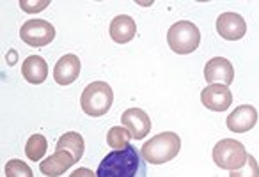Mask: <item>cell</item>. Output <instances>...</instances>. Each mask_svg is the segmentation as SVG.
<instances>
[{
  "instance_id": "6da1fadb",
  "label": "cell",
  "mask_w": 259,
  "mask_h": 177,
  "mask_svg": "<svg viewBox=\"0 0 259 177\" xmlns=\"http://www.w3.org/2000/svg\"><path fill=\"white\" fill-rule=\"evenodd\" d=\"M98 177H148L146 159L135 147L128 145L119 151H112L101 159Z\"/></svg>"
},
{
  "instance_id": "7a4b0ae2",
  "label": "cell",
  "mask_w": 259,
  "mask_h": 177,
  "mask_svg": "<svg viewBox=\"0 0 259 177\" xmlns=\"http://www.w3.org/2000/svg\"><path fill=\"white\" fill-rule=\"evenodd\" d=\"M181 149V138L174 131H163L160 135H155L149 138L141 149L142 158L151 165H162L169 163L180 154Z\"/></svg>"
},
{
  "instance_id": "3957f363",
  "label": "cell",
  "mask_w": 259,
  "mask_h": 177,
  "mask_svg": "<svg viewBox=\"0 0 259 177\" xmlns=\"http://www.w3.org/2000/svg\"><path fill=\"white\" fill-rule=\"evenodd\" d=\"M114 92L107 82H93L83 89L80 106L89 117H101L110 110Z\"/></svg>"
},
{
  "instance_id": "277c9868",
  "label": "cell",
  "mask_w": 259,
  "mask_h": 177,
  "mask_svg": "<svg viewBox=\"0 0 259 177\" xmlns=\"http://www.w3.org/2000/svg\"><path fill=\"white\" fill-rule=\"evenodd\" d=\"M167 43L170 50L178 55H188L195 51L201 44V32L197 25L188 20L176 22L167 32Z\"/></svg>"
},
{
  "instance_id": "5b68a950",
  "label": "cell",
  "mask_w": 259,
  "mask_h": 177,
  "mask_svg": "<svg viewBox=\"0 0 259 177\" xmlns=\"http://www.w3.org/2000/svg\"><path fill=\"white\" fill-rule=\"evenodd\" d=\"M247 151L245 145L233 138H224L213 147V161L219 168L229 170H240L247 163Z\"/></svg>"
},
{
  "instance_id": "8992f818",
  "label": "cell",
  "mask_w": 259,
  "mask_h": 177,
  "mask_svg": "<svg viewBox=\"0 0 259 177\" xmlns=\"http://www.w3.org/2000/svg\"><path fill=\"white\" fill-rule=\"evenodd\" d=\"M20 37L25 44L32 48L47 46L54 41L55 29L47 20H29L20 29Z\"/></svg>"
},
{
  "instance_id": "52a82bcc",
  "label": "cell",
  "mask_w": 259,
  "mask_h": 177,
  "mask_svg": "<svg viewBox=\"0 0 259 177\" xmlns=\"http://www.w3.org/2000/svg\"><path fill=\"white\" fill-rule=\"evenodd\" d=\"M204 80L209 85H231L234 80V68L227 58L213 57L204 66Z\"/></svg>"
},
{
  "instance_id": "ba28073f",
  "label": "cell",
  "mask_w": 259,
  "mask_h": 177,
  "mask_svg": "<svg viewBox=\"0 0 259 177\" xmlns=\"http://www.w3.org/2000/svg\"><path fill=\"white\" fill-rule=\"evenodd\" d=\"M201 101L208 110L226 112L233 103V92L229 91V87L215 83V85H208L206 89H202Z\"/></svg>"
},
{
  "instance_id": "9c48e42d",
  "label": "cell",
  "mask_w": 259,
  "mask_h": 177,
  "mask_svg": "<svg viewBox=\"0 0 259 177\" xmlns=\"http://www.w3.org/2000/svg\"><path fill=\"white\" fill-rule=\"evenodd\" d=\"M217 32L227 41H238L247 34V22L238 13H222L217 20Z\"/></svg>"
},
{
  "instance_id": "30bf717a",
  "label": "cell",
  "mask_w": 259,
  "mask_h": 177,
  "mask_svg": "<svg viewBox=\"0 0 259 177\" xmlns=\"http://www.w3.org/2000/svg\"><path fill=\"white\" fill-rule=\"evenodd\" d=\"M121 123L135 140H142L151 131V119L142 108H128L121 115Z\"/></svg>"
},
{
  "instance_id": "8fae6325",
  "label": "cell",
  "mask_w": 259,
  "mask_h": 177,
  "mask_svg": "<svg viewBox=\"0 0 259 177\" xmlns=\"http://www.w3.org/2000/svg\"><path fill=\"white\" fill-rule=\"evenodd\" d=\"M257 123V110L252 105H241L227 117V128L233 133H247Z\"/></svg>"
},
{
  "instance_id": "7c38bea8",
  "label": "cell",
  "mask_w": 259,
  "mask_h": 177,
  "mask_svg": "<svg viewBox=\"0 0 259 177\" xmlns=\"http://www.w3.org/2000/svg\"><path fill=\"white\" fill-rule=\"evenodd\" d=\"M80 75V58L73 53H68L57 61L54 68V78L59 85H69Z\"/></svg>"
},
{
  "instance_id": "4fadbf2b",
  "label": "cell",
  "mask_w": 259,
  "mask_h": 177,
  "mask_svg": "<svg viewBox=\"0 0 259 177\" xmlns=\"http://www.w3.org/2000/svg\"><path fill=\"white\" fill-rule=\"evenodd\" d=\"M108 32H110V37L114 43L126 44L134 39L135 34H137V23H135V20L132 18V16L119 15L110 22Z\"/></svg>"
},
{
  "instance_id": "5bb4252c",
  "label": "cell",
  "mask_w": 259,
  "mask_h": 177,
  "mask_svg": "<svg viewBox=\"0 0 259 177\" xmlns=\"http://www.w3.org/2000/svg\"><path fill=\"white\" fill-rule=\"evenodd\" d=\"M75 158L73 154H69L68 151H55L52 156H48L47 159L39 163V170L41 173H45L47 177H59L73 165Z\"/></svg>"
},
{
  "instance_id": "9a60e30c",
  "label": "cell",
  "mask_w": 259,
  "mask_h": 177,
  "mask_svg": "<svg viewBox=\"0 0 259 177\" xmlns=\"http://www.w3.org/2000/svg\"><path fill=\"white\" fill-rule=\"evenodd\" d=\"M22 75L29 83H34V85L43 83L48 76L47 61H45L43 57H39V55H30V57H27L25 61H23Z\"/></svg>"
},
{
  "instance_id": "2e32d148",
  "label": "cell",
  "mask_w": 259,
  "mask_h": 177,
  "mask_svg": "<svg viewBox=\"0 0 259 177\" xmlns=\"http://www.w3.org/2000/svg\"><path fill=\"white\" fill-rule=\"evenodd\" d=\"M57 151H68L69 154H73L75 161H80L83 156V138L80 133L76 131H68L64 133L61 138L57 140V145H55Z\"/></svg>"
},
{
  "instance_id": "e0dca14e",
  "label": "cell",
  "mask_w": 259,
  "mask_h": 177,
  "mask_svg": "<svg viewBox=\"0 0 259 177\" xmlns=\"http://www.w3.org/2000/svg\"><path fill=\"white\" fill-rule=\"evenodd\" d=\"M47 149H48V142L45 138V135H32V137L27 140L25 145V154L30 161H41L45 154H47Z\"/></svg>"
},
{
  "instance_id": "ac0fdd59",
  "label": "cell",
  "mask_w": 259,
  "mask_h": 177,
  "mask_svg": "<svg viewBox=\"0 0 259 177\" xmlns=\"http://www.w3.org/2000/svg\"><path fill=\"white\" fill-rule=\"evenodd\" d=\"M130 140H132V133H130L126 128L114 126V128H110V130H108V133H107V144L110 145L114 151H119V149L128 147Z\"/></svg>"
},
{
  "instance_id": "d6986e66",
  "label": "cell",
  "mask_w": 259,
  "mask_h": 177,
  "mask_svg": "<svg viewBox=\"0 0 259 177\" xmlns=\"http://www.w3.org/2000/svg\"><path fill=\"white\" fill-rule=\"evenodd\" d=\"M6 177H34L30 166L22 159H9L4 166Z\"/></svg>"
},
{
  "instance_id": "ffe728a7",
  "label": "cell",
  "mask_w": 259,
  "mask_h": 177,
  "mask_svg": "<svg viewBox=\"0 0 259 177\" xmlns=\"http://www.w3.org/2000/svg\"><path fill=\"white\" fill-rule=\"evenodd\" d=\"M229 177H259V165L255 163L254 156H247V163L240 170L229 172Z\"/></svg>"
},
{
  "instance_id": "44dd1931",
  "label": "cell",
  "mask_w": 259,
  "mask_h": 177,
  "mask_svg": "<svg viewBox=\"0 0 259 177\" xmlns=\"http://www.w3.org/2000/svg\"><path fill=\"white\" fill-rule=\"evenodd\" d=\"M50 6V0H43V2H27V0H20V8L25 13H39L45 8Z\"/></svg>"
},
{
  "instance_id": "7402d4cb",
  "label": "cell",
  "mask_w": 259,
  "mask_h": 177,
  "mask_svg": "<svg viewBox=\"0 0 259 177\" xmlns=\"http://www.w3.org/2000/svg\"><path fill=\"white\" fill-rule=\"evenodd\" d=\"M69 177H98V175L91 168L80 166V168H76L75 172H71V175H69Z\"/></svg>"
}]
</instances>
